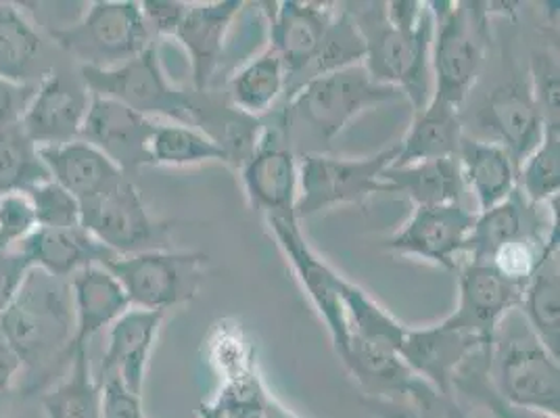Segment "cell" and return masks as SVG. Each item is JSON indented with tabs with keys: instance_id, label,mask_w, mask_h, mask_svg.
Wrapping results in <instances>:
<instances>
[{
	"instance_id": "1",
	"label": "cell",
	"mask_w": 560,
	"mask_h": 418,
	"mask_svg": "<svg viewBox=\"0 0 560 418\" xmlns=\"http://www.w3.org/2000/svg\"><path fill=\"white\" fill-rule=\"evenodd\" d=\"M364 38V68L374 82L394 86L420 112L433 96L431 48L435 15L429 2L394 0L350 9Z\"/></svg>"
},
{
	"instance_id": "2",
	"label": "cell",
	"mask_w": 560,
	"mask_h": 418,
	"mask_svg": "<svg viewBox=\"0 0 560 418\" xmlns=\"http://www.w3.org/2000/svg\"><path fill=\"white\" fill-rule=\"evenodd\" d=\"M73 333L70 282L32 268L15 298L0 312V335L22 360L24 372L70 364Z\"/></svg>"
},
{
	"instance_id": "3",
	"label": "cell",
	"mask_w": 560,
	"mask_h": 418,
	"mask_svg": "<svg viewBox=\"0 0 560 418\" xmlns=\"http://www.w3.org/2000/svg\"><path fill=\"white\" fill-rule=\"evenodd\" d=\"M488 379L514 406L560 417L559 358L537 339L518 307L493 335Z\"/></svg>"
},
{
	"instance_id": "4",
	"label": "cell",
	"mask_w": 560,
	"mask_h": 418,
	"mask_svg": "<svg viewBox=\"0 0 560 418\" xmlns=\"http://www.w3.org/2000/svg\"><path fill=\"white\" fill-rule=\"evenodd\" d=\"M435 15L431 48L433 96L460 112L486 63L490 40L483 2H429Z\"/></svg>"
},
{
	"instance_id": "5",
	"label": "cell",
	"mask_w": 560,
	"mask_h": 418,
	"mask_svg": "<svg viewBox=\"0 0 560 418\" xmlns=\"http://www.w3.org/2000/svg\"><path fill=\"white\" fill-rule=\"evenodd\" d=\"M394 86L378 84L364 66L312 78L284 101L289 126H302L312 137L330 142L364 112L401 101Z\"/></svg>"
},
{
	"instance_id": "6",
	"label": "cell",
	"mask_w": 560,
	"mask_h": 418,
	"mask_svg": "<svg viewBox=\"0 0 560 418\" xmlns=\"http://www.w3.org/2000/svg\"><path fill=\"white\" fill-rule=\"evenodd\" d=\"M55 45L73 57L80 68L112 70L153 45L140 2L96 0L73 22L50 32Z\"/></svg>"
},
{
	"instance_id": "7",
	"label": "cell",
	"mask_w": 560,
	"mask_h": 418,
	"mask_svg": "<svg viewBox=\"0 0 560 418\" xmlns=\"http://www.w3.org/2000/svg\"><path fill=\"white\" fill-rule=\"evenodd\" d=\"M80 78L89 93L114 98L140 116L192 126V93L170 80L155 43L112 70L80 68Z\"/></svg>"
},
{
	"instance_id": "8",
	"label": "cell",
	"mask_w": 560,
	"mask_h": 418,
	"mask_svg": "<svg viewBox=\"0 0 560 418\" xmlns=\"http://www.w3.org/2000/svg\"><path fill=\"white\" fill-rule=\"evenodd\" d=\"M210 257L201 252L155 249L137 256L116 257L107 264L132 307L167 312L192 302L206 277Z\"/></svg>"
},
{
	"instance_id": "9",
	"label": "cell",
	"mask_w": 560,
	"mask_h": 418,
	"mask_svg": "<svg viewBox=\"0 0 560 418\" xmlns=\"http://www.w3.org/2000/svg\"><path fill=\"white\" fill-rule=\"evenodd\" d=\"M245 193L266 218H295L300 193V162L291 147L287 107L261 117V132L247 162L241 165Z\"/></svg>"
},
{
	"instance_id": "10",
	"label": "cell",
	"mask_w": 560,
	"mask_h": 418,
	"mask_svg": "<svg viewBox=\"0 0 560 418\" xmlns=\"http://www.w3.org/2000/svg\"><path fill=\"white\" fill-rule=\"evenodd\" d=\"M397 144L369 158H330L307 153L300 162V193L295 216L302 222L323 209L360 204L371 195L387 193L383 172L396 162Z\"/></svg>"
},
{
	"instance_id": "11",
	"label": "cell",
	"mask_w": 560,
	"mask_h": 418,
	"mask_svg": "<svg viewBox=\"0 0 560 418\" xmlns=\"http://www.w3.org/2000/svg\"><path fill=\"white\" fill-rule=\"evenodd\" d=\"M82 227L117 257L170 249V224L151 216L130 176L82 206Z\"/></svg>"
},
{
	"instance_id": "12",
	"label": "cell",
	"mask_w": 560,
	"mask_h": 418,
	"mask_svg": "<svg viewBox=\"0 0 560 418\" xmlns=\"http://www.w3.org/2000/svg\"><path fill=\"white\" fill-rule=\"evenodd\" d=\"M270 231L275 234L282 254L291 262L293 270L302 280L307 295L312 303L316 305L318 314L327 323L332 348L337 356L348 346L350 328H348V318H346V307H343V277H339L325 259H320L318 254L310 247L305 241L304 233L300 229V220L295 218H277L270 216L266 218Z\"/></svg>"
},
{
	"instance_id": "13",
	"label": "cell",
	"mask_w": 560,
	"mask_h": 418,
	"mask_svg": "<svg viewBox=\"0 0 560 418\" xmlns=\"http://www.w3.org/2000/svg\"><path fill=\"white\" fill-rule=\"evenodd\" d=\"M91 93L80 76L52 70L34 86L20 126L38 149L80 139Z\"/></svg>"
},
{
	"instance_id": "14",
	"label": "cell",
	"mask_w": 560,
	"mask_h": 418,
	"mask_svg": "<svg viewBox=\"0 0 560 418\" xmlns=\"http://www.w3.org/2000/svg\"><path fill=\"white\" fill-rule=\"evenodd\" d=\"M475 216L477 211L465 204L415 208L410 220L383 241V249L399 256L422 257L445 270H458V257L465 252Z\"/></svg>"
},
{
	"instance_id": "15",
	"label": "cell",
	"mask_w": 560,
	"mask_h": 418,
	"mask_svg": "<svg viewBox=\"0 0 560 418\" xmlns=\"http://www.w3.org/2000/svg\"><path fill=\"white\" fill-rule=\"evenodd\" d=\"M458 307L445 323L493 341L500 323L521 305L525 285L509 279L490 262L467 259L458 266Z\"/></svg>"
},
{
	"instance_id": "16",
	"label": "cell",
	"mask_w": 560,
	"mask_h": 418,
	"mask_svg": "<svg viewBox=\"0 0 560 418\" xmlns=\"http://www.w3.org/2000/svg\"><path fill=\"white\" fill-rule=\"evenodd\" d=\"M270 48L277 53L287 73L284 101L304 84L305 71L312 66L325 40L328 25L337 9L328 2L284 0L270 2Z\"/></svg>"
},
{
	"instance_id": "17",
	"label": "cell",
	"mask_w": 560,
	"mask_h": 418,
	"mask_svg": "<svg viewBox=\"0 0 560 418\" xmlns=\"http://www.w3.org/2000/svg\"><path fill=\"white\" fill-rule=\"evenodd\" d=\"M490 348L491 341L468 335L444 321L424 328L408 326L397 353L422 381L442 394L454 395V379L458 372L475 353Z\"/></svg>"
},
{
	"instance_id": "18",
	"label": "cell",
	"mask_w": 560,
	"mask_h": 418,
	"mask_svg": "<svg viewBox=\"0 0 560 418\" xmlns=\"http://www.w3.org/2000/svg\"><path fill=\"white\" fill-rule=\"evenodd\" d=\"M158 128L155 119L140 116L107 96L91 94L80 139L107 155L124 174L151 165V139Z\"/></svg>"
},
{
	"instance_id": "19",
	"label": "cell",
	"mask_w": 560,
	"mask_h": 418,
	"mask_svg": "<svg viewBox=\"0 0 560 418\" xmlns=\"http://www.w3.org/2000/svg\"><path fill=\"white\" fill-rule=\"evenodd\" d=\"M481 126L495 144L506 149L514 165L525 162L544 139V119L537 109L529 82L511 78L488 96L481 114Z\"/></svg>"
},
{
	"instance_id": "20",
	"label": "cell",
	"mask_w": 560,
	"mask_h": 418,
	"mask_svg": "<svg viewBox=\"0 0 560 418\" xmlns=\"http://www.w3.org/2000/svg\"><path fill=\"white\" fill-rule=\"evenodd\" d=\"M164 312H151L130 307L109 326L107 349L101 360L96 381L117 379L130 394L142 397L149 360L155 348L160 328L164 325Z\"/></svg>"
},
{
	"instance_id": "21",
	"label": "cell",
	"mask_w": 560,
	"mask_h": 418,
	"mask_svg": "<svg viewBox=\"0 0 560 418\" xmlns=\"http://www.w3.org/2000/svg\"><path fill=\"white\" fill-rule=\"evenodd\" d=\"M245 2L218 0L188 4L174 38L185 47L192 71V91L208 93L224 59L226 36Z\"/></svg>"
},
{
	"instance_id": "22",
	"label": "cell",
	"mask_w": 560,
	"mask_h": 418,
	"mask_svg": "<svg viewBox=\"0 0 560 418\" xmlns=\"http://www.w3.org/2000/svg\"><path fill=\"white\" fill-rule=\"evenodd\" d=\"M38 151L47 167L48 178L63 186L80 201V206L91 204L128 178V174H124L116 163L86 140L75 139L55 147H40Z\"/></svg>"
},
{
	"instance_id": "23",
	"label": "cell",
	"mask_w": 560,
	"mask_h": 418,
	"mask_svg": "<svg viewBox=\"0 0 560 418\" xmlns=\"http://www.w3.org/2000/svg\"><path fill=\"white\" fill-rule=\"evenodd\" d=\"M71 305L75 333L71 353L75 349H89L94 337L109 328L132 305L107 266H89L75 272L70 280Z\"/></svg>"
},
{
	"instance_id": "24",
	"label": "cell",
	"mask_w": 560,
	"mask_h": 418,
	"mask_svg": "<svg viewBox=\"0 0 560 418\" xmlns=\"http://www.w3.org/2000/svg\"><path fill=\"white\" fill-rule=\"evenodd\" d=\"M539 209L529 206L521 190L514 188L513 195L502 204L488 211H477L463 256H468V262H491V257L514 241L527 234L548 233L559 227V213L544 222Z\"/></svg>"
},
{
	"instance_id": "25",
	"label": "cell",
	"mask_w": 560,
	"mask_h": 418,
	"mask_svg": "<svg viewBox=\"0 0 560 418\" xmlns=\"http://www.w3.org/2000/svg\"><path fill=\"white\" fill-rule=\"evenodd\" d=\"M15 249L24 254L32 268L61 280H70L89 266H107L117 257L84 227L38 229Z\"/></svg>"
},
{
	"instance_id": "26",
	"label": "cell",
	"mask_w": 560,
	"mask_h": 418,
	"mask_svg": "<svg viewBox=\"0 0 560 418\" xmlns=\"http://www.w3.org/2000/svg\"><path fill=\"white\" fill-rule=\"evenodd\" d=\"M463 137L460 112L431 98L427 107L415 112L406 137L397 142L396 162L392 163V167L458 158Z\"/></svg>"
},
{
	"instance_id": "27",
	"label": "cell",
	"mask_w": 560,
	"mask_h": 418,
	"mask_svg": "<svg viewBox=\"0 0 560 418\" xmlns=\"http://www.w3.org/2000/svg\"><path fill=\"white\" fill-rule=\"evenodd\" d=\"M50 70L36 25L18 4L0 2V78L36 86Z\"/></svg>"
},
{
	"instance_id": "28",
	"label": "cell",
	"mask_w": 560,
	"mask_h": 418,
	"mask_svg": "<svg viewBox=\"0 0 560 418\" xmlns=\"http://www.w3.org/2000/svg\"><path fill=\"white\" fill-rule=\"evenodd\" d=\"M463 181L477 201V211L509 199L516 188V165L506 149L491 140L463 137L458 149Z\"/></svg>"
},
{
	"instance_id": "29",
	"label": "cell",
	"mask_w": 560,
	"mask_h": 418,
	"mask_svg": "<svg viewBox=\"0 0 560 418\" xmlns=\"http://www.w3.org/2000/svg\"><path fill=\"white\" fill-rule=\"evenodd\" d=\"M387 193H404L417 208L465 204V181L458 158L387 167L381 176Z\"/></svg>"
},
{
	"instance_id": "30",
	"label": "cell",
	"mask_w": 560,
	"mask_h": 418,
	"mask_svg": "<svg viewBox=\"0 0 560 418\" xmlns=\"http://www.w3.org/2000/svg\"><path fill=\"white\" fill-rule=\"evenodd\" d=\"M287 94V73L279 55L268 47L229 80L226 98L234 109L252 117L275 112Z\"/></svg>"
},
{
	"instance_id": "31",
	"label": "cell",
	"mask_w": 560,
	"mask_h": 418,
	"mask_svg": "<svg viewBox=\"0 0 560 418\" xmlns=\"http://www.w3.org/2000/svg\"><path fill=\"white\" fill-rule=\"evenodd\" d=\"M518 312L537 339L560 356V268L559 249L539 262L536 272L525 282Z\"/></svg>"
},
{
	"instance_id": "32",
	"label": "cell",
	"mask_w": 560,
	"mask_h": 418,
	"mask_svg": "<svg viewBox=\"0 0 560 418\" xmlns=\"http://www.w3.org/2000/svg\"><path fill=\"white\" fill-rule=\"evenodd\" d=\"M45 418H101V385L91 369L89 349L71 353L66 374L43 397Z\"/></svg>"
},
{
	"instance_id": "33",
	"label": "cell",
	"mask_w": 560,
	"mask_h": 418,
	"mask_svg": "<svg viewBox=\"0 0 560 418\" xmlns=\"http://www.w3.org/2000/svg\"><path fill=\"white\" fill-rule=\"evenodd\" d=\"M341 298L350 328L348 341L353 339L374 348L389 349L396 353L399 351L408 326L397 323L387 310H383L366 291H362L350 280H343Z\"/></svg>"
},
{
	"instance_id": "34",
	"label": "cell",
	"mask_w": 560,
	"mask_h": 418,
	"mask_svg": "<svg viewBox=\"0 0 560 418\" xmlns=\"http://www.w3.org/2000/svg\"><path fill=\"white\" fill-rule=\"evenodd\" d=\"M284 413L264 390L257 372L236 369L208 404L199 406V418H277Z\"/></svg>"
},
{
	"instance_id": "35",
	"label": "cell",
	"mask_w": 560,
	"mask_h": 418,
	"mask_svg": "<svg viewBox=\"0 0 560 418\" xmlns=\"http://www.w3.org/2000/svg\"><path fill=\"white\" fill-rule=\"evenodd\" d=\"M151 165H197V163H231L229 153L206 132L183 124H158L151 139Z\"/></svg>"
},
{
	"instance_id": "36",
	"label": "cell",
	"mask_w": 560,
	"mask_h": 418,
	"mask_svg": "<svg viewBox=\"0 0 560 418\" xmlns=\"http://www.w3.org/2000/svg\"><path fill=\"white\" fill-rule=\"evenodd\" d=\"M516 188L534 208L559 199L560 126H546L536 151L516 167Z\"/></svg>"
},
{
	"instance_id": "37",
	"label": "cell",
	"mask_w": 560,
	"mask_h": 418,
	"mask_svg": "<svg viewBox=\"0 0 560 418\" xmlns=\"http://www.w3.org/2000/svg\"><path fill=\"white\" fill-rule=\"evenodd\" d=\"M48 181L38 147L27 139L22 126L0 128V195L25 193Z\"/></svg>"
},
{
	"instance_id": "38",
	"label": "cell",
	"mask_w": 560,
	"mask_h": 418,
	"mask_svg": "<svg viewBox=\"0 0 560 418\" xmlns=\"http://www.w3.org/2000/svg\"><path fill=\"white\" fill-rule=\"evenodd\" d=\"M362 406L376 418H472L458 404L456 395L438 392L417 376L410 392L397 399L360 397Z\"/></svg>"
},
{
	"instance_id": "39",
	"label": "cell",
	"mask_w": 560,
	"mask_h": 418,
	"mask_svg": "<svg viewBox=\"0 0 560 418\" xmlns=\"http://www.w3.org/2000/svg\"><path fill=\"white\" fill-rule=\"evenodd\" d=\"M364 55H366L364 38L351 18L350 9H341L335 13L323 45L318 48L312 66L305 71L304 84L307 80L325 76L330 71L362 66Z\"/></svg>"
},
{
	"instance_id": "40",
	"label": "cell",
	"mask_w": 560,
	"mask_h": 418,
	"mask_svg": "<svg viewBox=\"0 0 560 418\" xmlns=\"http://www.w3.org/2000/svg\"><path fill=\"white\" fill-rule=\"evenodd\" d=\"M488 367H490V349H481L468 360L463 371L458 372V376L454 379V395L460 394L470 399L475 406H481L490 418H560L529 410V408H521L502 399L491 387Z\"/></svg>"
},
{
	"instance_id": "41",
	"label": "cell",
	"mask_w": 560,
	"mask_h": 418,
	"mask_svg": "<svg viewBox=\"0 0 560 418\" xmlns=\"http://www.w3.org/2000/svg\"><path fill=\"white\" fill-rule=\"evenodd\" d=\"M30 197L38 229H70L82 227V206L63 186L52 183L50 178L25 190Z\"/></svg>"
},
{
	"instance_id": "42",
	"label": "cell",
	"mask_w": 560,
	"mask_h": 418,
	"mask_svg": "<svg viewBox=\"0 0 560 418\" xmlns=\"http://www.w3.org/2000/svg\"><path fill=\"white\" fill-rule=\"evenodd\" d=\"M559 73V57L552 50H536L532 55L529 89L544 119V126H560Z\"/></svg>"
},
{
	"instance_id": "43",
	"label": "cell",
	"mask_w": 560,
	"mask_h": 418,
	"mask_svg": "<svg viewBox=\"0 0 560 418\" xmlns=\"http://www.w3.org/2000/svg\"><path fill=\"white\" fill-rule=\"evenodd\" d=\"M38 231L36 211L25 193L0 195V247L15 249Z\"/></svg>"
},
{
	"instance_id": "44",
	"label": "cell",
	"mask_w": 560,
	"mask_h": 418,
	"mask_svg": "<svg viewBox=\"0 0 560 418\" xmlns=\"http://www.w3.org/2000/svg\"><path fill=\"white\" fill-rule=\"evenodd\" d=\"M101 385V418H147L142 397L130 394L117 379L98 381Z\"/></svg>"
},
{
	"instance_id": "45",
	"label": "cell",
	"mask_w": 560,
	"mask_h": 418,
	"mask_svg": "<svg viewBox=\"0 0 560 418\" xmlns=\"http://www.w3.org/2000/svg\"><path fill=\"white\" fill-rule=\"evenodd\" d=\"M188 2L178 0H147L140 2L144 24L149 27L151 36H174L178 25L185 18Z\"/></svg>"
},
{
	"instance_id": "46",
	"label": "cell",
	"mask_w": 560,
	"mask_h": 418,
	"mask_svg": "<svg viewBox=\"0 0 560 418\" xmlns=\"http://www.w3.org/2000/svg\"><path fill=\"white\" fill-rule=\"evenodd\" d=\"M32 266L18 249L0 247V312L15 298Z\"/></svg>"
},
{
	"instance_id": "47",
	"label": "cell",
	"mask_w": 560,
	"mask_h": 418,
	"mask_svg": "<svg viewBox=\"0 0 560 418\" xmlns=\"http://www.w3.org/2000/svg\"><path fill=\"white\" fill-rule=\"evenodd\" d=\"M32 93H34V86L15 84L11 80L0 78V128L20 124Z\"/></svg>"
},
{
	"instance_id": "48",
	"label": "cell",
	"mask_w": 560,
	"mask_h": 418,
	"mask_svg": "<svg viewBox=\"0 0 560 418\" xmlns=\"http://www.w3.org/2000/svg\"><path fill=\"white\" fill-rule=\"evenodd\" d=\"M22 374H24L22 360L7 344V339L0 335V394H9Z\"/></svg>"
},
{
	"instance_id": "49",
	"label": "cell",
	"mask_w": 560,
	"mask_h": 418,
	"mask_svg": "<svg viewBox=\"0 0 560 418\" xmlns=\"http://www.w3.org/2000/svg\"><path fill=\"white\" fill-rule=\"evenodd\" d=\"M0 418H4V394H0Z\"/></svg>"
},
{
	"instance_id": "50",
	"label": "cell",
	"mask_w": 560,
	"mask_h": 418,
	"mask_svg": "<svg viewBox=\"0 0 560 418\" xmlns=\"http://www.w3.org/2000/svg\"><path fill=\"white\" fill-rule=\"evenodd\" d=\"M277 418H302V417H295V415H293V413H289V410H284V413H282V415H280V417H277Z\"/></svg>"
},
{
	"instance_id": "51",
	"label": "cell",
	"mask_w": 560,
	"mask_h": 418,
	"mask_svg": "<svg viewBox=\"0 0 560 418\" xmlns=\"http://www.w3.org/2000/svg\"><path fill=\"white\" fill-rule=\"evenodd\" d=\"M472 418H490V417H472Z\"/></svg>"
}]
</instances>
